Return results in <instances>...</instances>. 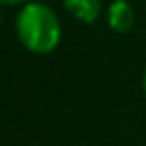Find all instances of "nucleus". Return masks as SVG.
Returning <instances> with one entry per match:
<instances>
[{"label": "nucleus", "instance_id": "f257e3e1", "mask_svg": "<svg viewBox=\"0 0 146 146\" xmlns=\"http://www.w3.org/2000/svg\"><path fill=\"white\" fill-rule=\"evenodd\" d=\"M15 30L22 45L32 54H50L60 41L58 15L43 2H28L17 13Z\"/></svg>", "mask_w": 146, "mask_h": 146}, {"label": "nucleus", "instance_id": "f03ea898", "mask_svg": "<svg viewBox=\"0 0 146 146\" xmlns=\"http://www.w3.org/2000/svg\"><path fill=\"white\" fill-rule=\"evenodd\" d=\"M110 28L116 32H129L135 24V11L127 0H114L108 9Z\"/></svg>", "mask_w": 146, "mask_h": 146}, {"label": "nucleus", "instance_id": "7ed1b4c3", "mask_svg": "<svg viewBox=\"0 0 146 146\" xmlns=\"http://www.w3.org/2000/svg\"><path fill=\"white\" fill-rule=\"evenodd\" d=\"M64 9L80 22L92 24L99 17L101 5H99V0H64Z\"/></svg>", "mask_w": 146, "mask_h": 146}, {"label": "nucleus", "instance_id": "20e7f679", "mask_svg": "<svg viewBox=\"0 0 146 146\" xmlns=\"http://www.w3.org/2000/svg\"><path fill=\"white\" fill-rule=\"evenodd\" d=\"M30 0H0V5H28Z\"/></svg>", "mask_w": 146, "mask_h": 146}, {"label": "nucleus", "instance_id": "39448f33", "mask_svg": "<svg viewBox=\"0 0 146 146\" xmlns=\"http://www.w3.org/2000/svg\"><path fill=\"white\" fill-rule=\"evenodd\" d=\"M144 92H146V71H144Z\"/></svg>", "mask_w": 146, "mask_h": 146}]
</instances>
